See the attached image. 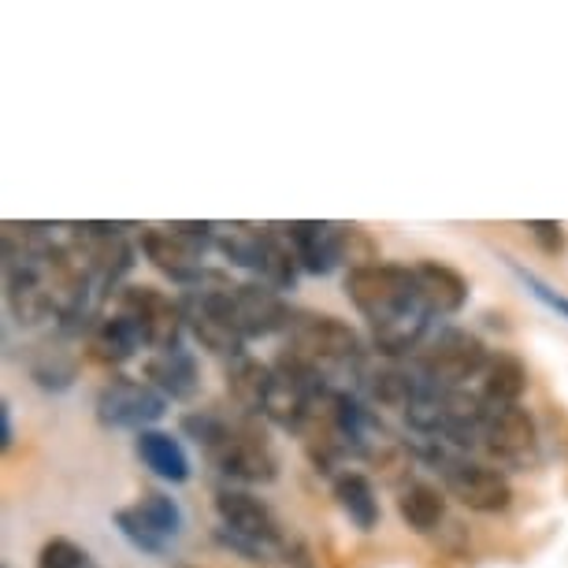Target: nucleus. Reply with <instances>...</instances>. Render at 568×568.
<instances>
[{
	"label": "nucleus",
	"instance_id": "23",
	"mask_svg": "<svg viewBox=\"0 0 568 568\" xmlns=\"http://www.w3.org/2000/svg\"><path fill=\"white\" fill-rule=\"evenodd\" d=\"M85 346H90L93 361L126 364L138 349H142V342H138L131 324H126L120 313H109V316H98V324H93L90 335H85Z\"/></svg>",
	"mask_w": 568,
	"mask_h": 568
},
{
	"label": "nucleus",
	"instance_id": "10",
	"mask_svg": "<svg viewBox=\"0 0 568 568\" xmlns=\"http://www.w3.org/2000/svg\"><path fill=\"white\" fill-rule=\"evenodd\" d=\"M112 524L138 554L164 557L168 546L186 528V517H182L179 501L164 495V490H142L134 506H123L112 513Z\"/></svg>",
	"mask_w": 568,
	"mask_h": 568
},
{
	"label": "nucleus",
	"instance_id": "3",
	"mask_svg": "<svg viewBox=\"0 0 568 568\" xmlns=\"http://www.w3.org/2000/svg\"><path fill=\"white\" fill-rule=\"evenodd\" d=\"M142 253L156 272H164L182 291H231V275L209 267L205 256L216 250V223H171V227H145Z\"/></svg>",
	"mask_w": 568,
	"mask_h": 568
},
{
	"label": "nucleus",
	"instance_id": "26",
	"mask_svg": "<svg viewBox=\"0 0 568 568\" xmlns=\"http://www.w3.org/2000/svg\"><path fill=\"white\" fill-rule=\"evenodd\" d=\"M509 272L517 275L520 283L528 286V291L535 294V302H542L546 308H550V313H557V316H561V320H568V297H565V294H557L550 283H542L539 275H535V272H528V267H524V264H517V261H509Z\"/></svg>",
	"mask_w": 568,
	"mask_h": 568
},
{
	"label": "nucleus",
	"instance_id": "19",
	"mask_svg": "<svg viewBox=\"0 0 568 568\" xmlns=\"http://www.w3.org/2000/svg\"><path fill=\"white\" fill-rule=\"evenodd\" d=\"M275 387V364H261L253 357H239L231 361L227 368V394L234 398V405L245 416H264L267 398H272Z\"/></svg>",
	"mask_w": 568,
	"mask_h": 568
},
{
	"label": "nucleus",
	"instance_id": "28",
	"mask_svg": "<svg viewBox=\"0 0 568 568\" xmlns=\"http://www.w3.org/2000/svg\"><path fill=\"white\" fill-rule=\"evenodd\" d=\"M12 446V405H8V398L0 402V449Z\"/></svg>",
	"mask_w": 568,
	"mask_h": 568
},
{
	"label": "nucleus",
	"instance_id": "4",
	"mask_svg": "<svg viewBox=\"0 0 568 568\" xmlns=\"http://www.w3.org/2000/svg\"><path fill=\"white\" fill-rule=\"evenodd\" d=\"M216 250L227 256L231 267L250 272L256 283L272 291H294L297 286V256L286 242L283 227H253V223H216Z\"/></svg>",
	"mask_w": 568,
	"mask_h": 568
},
{
	"label": "nucleus",
	"instance_id": "21",
	"mask_svg": "<svg viewBox=\"0 0 568 568\" xmlns=\"http://www.w3.org/2000/svg\"><path fill=\"white\" fill-rule=\"evenodd\" d=\"M335 501L357 531H375L379 528V495H375L372 479L361 476V471H342L335 476Z\"/></svg>",
	"mask_w": 568,
	"mask_h": 568
},
{
	"label": "nucleus",
	"instance_id": "15",
	"mask_svg": "<svg viewBox=\"0 0 568 568\" xmlns=\"http://www.w3.org/2000/svg\"><path fill=\"white\" fill-rule=\"evenodd\" d=\"M498 465L506 468H528L539 457V427L524 405H506V409H490L484 446Z\"/></svg>",
	"mask_w": 568,
	"mask_h": 568
},
{
	"label": "nucleus",
	"instance_id": "2",
	"mask_svg": "<svg viewBox=\"0 0 568 568\" xmlns=\"http://www.w3.org/2000/svg\"><path fill=\"white\" fill-rule=\"evenodd\" d=\"M182 432L197 443V449L212 460L220 476H227L234 487L272 484L278 476V457L264 438L253 416H223L212 409H197L182 416Z\"/></svg>",
	"mask_w": 568,
	"mask_h": 568
},
{
	"label": "nucleus",
	"instance_id": "22",
	"mask_svg": "<svg viewBox=\"0 0 568 568\" xmlns=\"http://www.w3.org/2000/svg\"><path fill=\"white\" fill-rule=\"evenodd\" d=\"M446 490L435 484H409L398 495V517L405 520V528L416 535H432L438 531V524L446 520Z\"/></svg>",
	"mask_w": 568,
	"mask_h": 568
},
{
	"label": "nucleus",
	"instance_id": "16",
	"mask_svg": "<svg viewBox=\"0 0 568 568\" xmlns=\"http://www.w3.org/2000/svg\"><path fill=\"white\" fill-rule=\"evenodd\" d=\"M145 383L156 387L168 402H194L201 394V364L194 357V349L175 346L153 353L145 361Z\"/></svg>",
	"mask_w": 568,
	"mask_h": 568
},
{
	"label": "nucleus",
	"instance_id": "18",
	"mask_svg": "<svg viewBox=\"0 0 568 568\" xmlns=\"http://www.w3.org/2000/svg\"><path fill=\"white\" fill-rule=\"evenodd\" d=\"M134 454L156 479H164V484L179 487L194 476V465H190L186 446H182L171 432H156L153 427V432L134 435Z\"/></svg>",
	"mask_w": 568,
	"mask_h": 568
},
{
	"label": "nucleus",
	"instance_id": "13",
	"mask_svg": "<svg viewBox=\"0 0 568 568\" xmlns=\"http://www.w3.org/2000/svg\"><path fill=\"white\" fill-rule=\"evenodd\" d=\"M216 513H220V528H227L231 535H239V539L264 546V550H272L275 557L283 554L286 539H291L272 513V506L250 495L245 487H234V484L216 487Z\"/></svg>",
	"mask_w": 568,
	"mask_h": 568
},
{
	"label": "nucleus",
	"instance_id": "20",
	"mask_svg": "<svg viewBox=\"0 0 568 568\" xmlns=\"http://www.w3.org/2000/svg\"><path fill=\"white\" fill-rule=\"evenodd\" d=\"M524 390H528V368L513 353H490L484 375H479V398L490 409H506V405H520Z\"/></svg>",
	"mask_w": 568,
	"mask_h": 568
},
{
	"label": "nucleus",
	"instance_id": "12",
	"mask_svg": "<svg viewBox=\"0 0 568 568\" xmlns=\"http://www.w3.org/2000/svg\"><path fill=\"white\" fill-rule=\"evenodd\" d=\"M231 291H190L179 297V305H182V316H186V331L201 346L209 353H216V357L239 361L245 357V338L239 335V327H234V320H231V305H227Z\"/></svg>",
	"mask_w": 568,
	"mask_h": 568
},
{
	"label": "nucleus",
	"instance_id": "5",
	"mask_svg": "<svg viewBox=\"0 0 568 568\" xmlns=\"http://www.w3.org/2000/svg\"><path fill=\"white\" fill-rule=\"evenodd\" d=\"M291 349L297 361H305L308 368L320 372L324 379L338 372H349V375H364V338L353 331L346 320L338 316H324V313H297L294 324H291Z\"/></svg>",
	"mask_w": 568,
	"mask_h": 568
},
{
	"label": "nucleus",
	"instance_id": "27",
	"mask_svg": "<svg viewBox=\"0 0 568 568\" xmlns=\"http://www.w3.org/2000/svg\"><path fill=\"white\" fill-rule=\"evenodd\" d=\"M528 231H531V239L539 242L546 253H561V250H565V231H561V223L531 220V223H528Z\"/></svg>",
	"mask_w": 568,
	"mask_h": 568
},
{
	"label": "nucleus",
	"instance_id": "8",
	"mask_svg": "<svg viewBox=\"0 0 568 568\" xmlns=\"http://www.w3.org/2000/svg\"><path fill=\"white\" fill-rule=\"evenodd\" d=\"M112 313H120L131 324L138 342H142V349L153 353L182 346V335H186L182 305L164 291H156V286H123Z\"/></svg>",
	"mask_w": 568,
	"mask_h": 568
},
{
	"label": "nucleus",
	"instance_id": "14",
	"mask_svg": "<svg viewBox=\"0 0 568 568\" xmlns=\"http://www.w3.org/2000/svg\"><path fill=\"white\" fill-rule=\"evenodd\" d=\"M227 305H231L234 327H239V335L245 342L283 335V331H291L297 316L294 308L283 302V294L264 283H239L227 294Z\"/></svg>",
	"mask_w": 568,
	"mask_h": 568
},
{
	"label": "nucleus",
	"instance_id": "24",
	"mask_svg": "<svg viewBox=\"0 0 568 568\" xmlns=\"http://www.w3.org/2000/svg\"><path fill=\"white\" fill-rule=\"evenodd\" d=\"M74 372H79V364L60 346H45L34 357V364H30V375H34L38 387H45V390H68L74 383Z\"/></svg>",
	"mask_w": 568,
	"mask_h": 568
},
{
	"label": "nucleus",
	"instance_id": "17",
	"mask_svg": "<svg viewBox=\"0 0 568 568\" xmlns=\"http://www.w3.org/2000/svg\"><path fill=\"white\" fill-rule=\"evenodd\" d=\"M416 286H420L424 305L432 308V316H457L468 305V278L449 264L438 261H420L413 264Z\"/></svg>",
	"mask_w": 568,
	"mask_h": 568
},
{
	"label": "nucleus",
	"instance_id": "9",
	"mask_svg": "<svg viewBox=\"0 0 568 568\" xmlns=\"http://www.w3.org/2000/svg\"><path fill=\"white\" fill-rule=\"evenodd\" d=\"M427 457L443 471V490L465 509L490 517V513H506L513 506V484L501 468L468 457H449L443 449H427Z\"/></svg>",
	"mask_w": 568,
	"mask_h": 568
},
{
	"label": "nucleus",
	"instance_id": "6",
	"mask_svg": "<svg viewBox=\"0 0 568 568\" xmlns=\"http://www.w3.org/2000/svg\"><path fill=\"white\" fill-rule=\"evenodd\" d=\"M283 234L297 256V267L308 275H331L338 264H349V272L364 264H379L372 239L361 227H342V223L327 220H297L286 223Z\"/></svg>",
	"mask_w": 568,
	"mask_h": 568
},
{
	"label": "nucleus",
	"instance_id": "7",
	"mask_svg": "<svg viewBox=\"0 0 568 568\" xmlns=\"http://www.w3.org/2000/svg\"><path fill=\"white\" fill-rule=\"evenodd\" d=\"M490 361L484 338L465 327H443L424 342V349L413 357V368L435 383L438 390H465L468 379H479Z\"/></svg>",
	"mask_w": 568,
	"mask_h": 568
},
{
	"label": "nucleus",
	"instance_id": "25",
	"mask_svg": "<svg viewBox=\"0 0 568 568\" xmlns=\"http://www.w3.org/2000/svg\"><path fill=\"white\" fill-rule=\"evenodd\" d=\"M38 568H98V561H93V554L85 550V546L57 535V539H49L45 546H41Z\"/></svg>",
	"mask_w": 568,
	"mask_h": 568
},
{
	"label": "nucleus",
	"instance_id": "11",
	"mask_svg": "<svg viewBox=\"0 0 568 568\" xmlns=\"http://www.w3.org/2000/svg\"><path fill=\"white\" fill-rule=\"evenodd\" d=\"M98 420L112 432H153L156 420H164L168 413V398L156 387H149L145 379H134V375H115L98 390Z\"/></svg>",
	"mask_w": 568,
	"mask_h": 568
},
{
	"label": "nucleus",
	"instance_id": "1",
	"mask_svg": "<svg viewBox=\"0 0 568 568\" xmlns=\"http://www.w3.org/2000/svg\"><path fill=\"white\" fill-rule=\"evenodd\" d=\"M346 297L368 324L375 353L402 361L424 349L435 316L424 305L409 264L379 261L353 267V272H346Z\"/></svg>",
	"mask_w": 568,
	"mask_h": 568
}]
</instances>
